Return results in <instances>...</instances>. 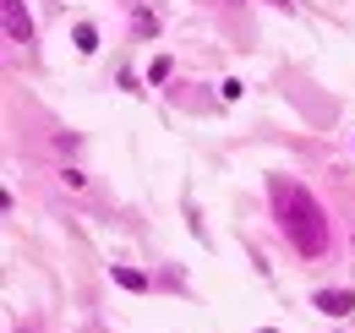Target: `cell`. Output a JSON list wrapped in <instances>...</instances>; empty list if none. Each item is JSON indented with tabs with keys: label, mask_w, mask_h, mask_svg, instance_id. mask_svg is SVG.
Returning <instances> with one entry per match:
<instances>
[{
	"label": "cell",
	"mask_w": 355,
	"mask_h": 333,
	"mask_svg": "<svg viewBox=\"0 0 355 333\" xmlns=\"http://www.w3.org/2000/svg\"><path fill=\"white\" fill-rule=\"evenodd\" d=\"M132 28H137V39H153V33H159V11H148V6H137Z\"/></svg>",
	"instance_id": "cell-4"
},
{
	"label": "cell",
	"mask_w": 355,
	"mask_h": 333,
	"mask_svg": "<svg viewBox=\"0 0 355 333\" xmlns=\"http://www.w3.org/2000/svg\"><path fill=\"white\" fill-rule=\"evenodd\" d=\"M311 306H317L322 317H350V311H355V290H317V295H311Z\"/></svg>",
	"instance_id": "cell-3"
},
{
	"label": "cell",
	"mask_w": 355,
	"mask_h": 333,
	"mask_svg": "<svg viewBox=\"0 0 355 333\" xmlns=\"http://www.w3.org/2000/svg\"><path fill=\"white\" fill-rule=\"evenodd\" d=\"M0 22H6V39L11 44H33V17L22 0H0Z\"/></svg>",
	"instance_id": "cell-2"
},
{
	"label": "cell",
	"mask_w": 355,
	"mask_h": 333,
	"mask_svg": "<svg viewBox=\"0 0 355 333\" xmlns=\"http://www.w3.org/2000/svg\"><path fill=\"white\" fill-rule=\"evenodd\" d=\"M268 197H273V219H279L284 241L301 251V257H322L328 251V213H322V203L311 197L301 180L273 175L268 180Z\"/></svg>",
	"instance_id": "cell-1"
},
{
	"label": "cell",
	"mask_w": 355,
	"mask_h": 333,
	"mask_svg": "<svg viewBox=\"0 0 355 333\" xmlns=\"http://www.w3.org/2000/svg\"><path fill=\"white\" fill-rule=\"evenodd\" d=\"M115 284H121V290H148V279H142L137 268H115Z\"/></svg>",
	"instance_id": "cell-5"
},
{
	"label": "cell",
	"mask_w": 355,
	"mask_h": 333,
	"mask_svg": "<svg viewBox=\"0 0 355 333\" xmlns=\"http://www.w3.org/2000/svg\"><path fill=\"white\" fill-rule=\"evenodd\" d=\"M77 49H83V55H93V49H98V28H93V22H83V28H77Z\"/></svg>",
	"instance_id": "cell-6"
},
{
	"label": "cell",
	"mask_w": 355,
	"mask_h": 333,
	"mask_svg": "<svg viewBox=\"0 0 355 333\" xmlns=\"http://www.w3.org/2000/svg\"><path fill=\"white\" fill-rule=\"evenodd\" d=\"M164 77H170V60H164V55H159V60H153V66H148V83H164Z\"/></svg>",
	"instance_id": "cell-7"
}]
</instances>
